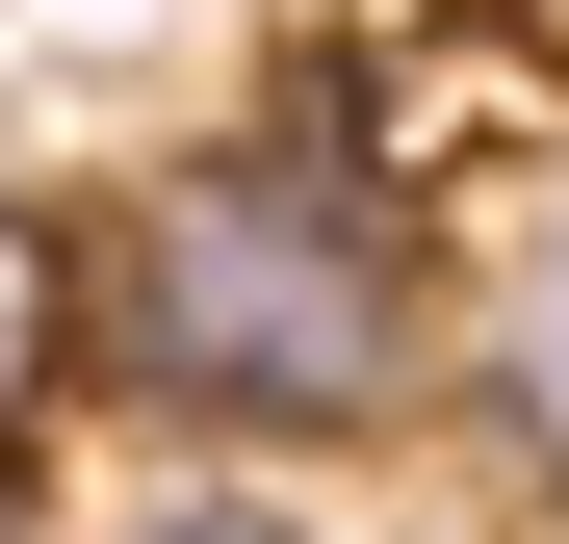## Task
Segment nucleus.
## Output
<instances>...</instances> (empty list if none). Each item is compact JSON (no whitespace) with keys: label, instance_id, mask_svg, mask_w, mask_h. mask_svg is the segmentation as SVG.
<instances>
[{"label":"nucleus","instance_id":"4","mask_svg":"<svg viewBox=\"0 0 569 544\" xmlns=\"http://www.w3.org/2000/svg\"><path fill=\"white\" fill-rule=\"evenodd\" d=\"M104 544H311V518H284V493H130Z\"/></svg>","mask_w":569,"mask_h":544},{"label":"nucleus","instance_id":"2","mask_svg":"<svg viewBox=\"0 0 569 544\" xmlns=\"http://www.w3.org/2000/svg\"><path fill=\"white\" fill-rule=\"evenodd\" d=\"M440 363H466V415H492L518 467H569V156L492 208V259L440 286Z\"/></svg>","mask_w":569,"mask_h":544},{"label":"nucleus","instance_id":"3","mask_svg":"<svg viewBox=\"0 0 569 544\" xmlns=\"http://www.w3.org/2000/svg\"><path fill=\"white\" fill-rule=\"evenodd\" d=\"M78 363H104V311H78V234L27 208V181H0V467H27V441L78 415Z\"/></svg>","mask_w":569,"mask_h":544},{"label":"nucleus","instance_id":"1","mask_svg":"<svg viewBox=\"0 0 569 544\" xmlns=\"http://www.w3.org/2000/svg\"><path fill=\"white\" fill-rule=\"evenodd\" d=\"M78 311H104V389L181 441H389L440 389V234L389 208V156L337 105L181 130L78 234Z\"/></svg>","mask_w":569,"mask_h":544}]
</instances>
